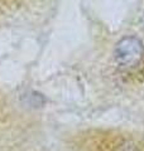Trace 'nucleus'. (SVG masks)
<instances>
[{
	"instance_id": "obj_1",
	"label": "nucleus",
	"mask_w": 144,
	"mask_h": 151,
	"mask_svg": "<svg viewBox=\"0 0 144 151\" xmlns=\"http://www.w3.org/2000/svg\"><path fill=\"white\" fill-rule=\"evenodd\" d=\"M144 55V45L137 37H124L118 42L114 50V58L119 67L134 68L142 62Z\"/></svg>"
},
{
	"instance_id": "obj_2",
	"label": "nucleus",
	"mask_w": 144,
	"mask_h": 151,
	"mask_svg": "<svg viewBox=\"0 0 144 151\" xmlns=\"http://www.w3.org/2000/svg\"><path fill=\"white\" fill-rule=\"evenodd\" d=\"M115 151H138V149L133 142H130V141H124V142H121L120 145L116 146Z\"/></svg>"
}]
</instances>
